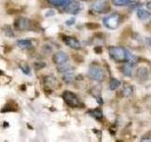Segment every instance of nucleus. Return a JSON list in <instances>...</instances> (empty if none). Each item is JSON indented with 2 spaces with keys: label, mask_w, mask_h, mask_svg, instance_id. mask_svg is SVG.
I'll list each match as a JSON object with an SVG mask.
<instances>
[{
  "label": "nucleus",
  "mask_w": 151,
  "mask_h": 142,
  "mask_svg": "<svg viewBox=\"0 0 151 142\" xmlns=\"http://www.w3.org/2000/svg\"><path fill=\"white\" fill-rule=\"evenodd\" d=\"M121 22V15L119 13H111L103 19V23L106 28L110 30H115L118 26L120 25Z\"/></svg>",
  "instance_id": "f257e3e1"
},
{
  "label": "nucleus",
  "mask_w": 151,
  "mask_h": 142,
  "mask_svg": "<svg viewBox=\"0 0 151 142\" xmlns=\"http://www.w3.org/2000/svg\"><path fill=\"white\" fill-rule=\"evenodd\" d=\"M89 76L90 78L96 80V82H103L105 79V73L104 70L97 64H92L89 67Z\"/></svg>",
  "instance_id": "f03ea898"
},
{
  "label": "nucleus",
  "mask_w": 151,
  "mask_h": 142,
  "mask_svg": "<svg viewBox=\"0 0 151 142\" xmlns=\"http://www.w3.org/2000/svg\"><path fill=\"white\" fill-rule=\"evenodd\" d=\"M63 99L65 103L70 107L77 108L80 105V101L78 98L76 96V94L71 91H64L63 93Z\"/></svg>",
  "instance_id": "7ed1b4c3"
},
{
  "label": "nucleus",
  "mask_w": 151,
  "mask_h": 142,
  "mask_svg": "<svg viewBox=\"0 0 151 142\" xmlns=\"http://www.w3.org/2000/svg\"><path fill=\"white\" fill-rule=\"evenodd\" d=\"M92 9L97 13H106L108 12H110L111 7L105 1H96L93 4Z\"/></svg>",
  "instance_id": "20e7f679"
},
{
  "label": "nucleus",
  "mask_w": 151,
  "mask_h": 142,
  "mask_svg": "<svg viewBox=\"0 0 151 142\" xmlns=\"http://www.w3.org/2000/svg\"><path fill=\"white\" fill-rule=\"evenodd\" d=\"M14 26L19 30H29L31 27V22L29 19L25 17H19L14 22Z\"/></svg>",
  "instance_id": "39448f33"
},
{
  "label": "nucleus",
  "mask_w": 151,
  "mask_h": 142,
  "mask_svg": "<svg viewBox=\"0 0 151 142\" xmlns=\"http://www.w3.org/2000/svg\"><path fill=\"white\" fill-rule=\"evenodd\" d=\"M82 9L81 4L78 1H70L64 7V12L71 14H77Z\"/></svg>",
  "instance_id": "423d86ee"
},
{
  "label": "nucleus",
  "mask_w": 151,
  "mask_h": 142,
  "mask_svg": "<svg viewBox=\"0 0 151 142\" xmlns=\"http://www.w3.org/2000/svg\"><path fill=\"white\" fill-rule=\"evenodd\" d=\"M68 59H69L68 58V55L66 54L65 52H63V51L57 52V53L53 56V62H54V64H58V65L67 63Z\"/></svg>",
  "instance_id": "0eeeda50"
},
{
  "label": "nucleus",
  "mask_w": 151,
  "mask_h": 142,
  "mask_svg": "<svg viewBox=\"0 0 151 142\" xmlns=\"http://www.w3.org/2000/svg\"><path fill=\"white\" fill-rule=\"evenodd\" d=\"M63 42L68 46H70L71 49H81L80 43L77 39H76V38H74V37L63 36Z\"/></svg>",
  "instance_id": "6e6552de"
},
{
  "label": "nucleus",
  "mask_w": 151,
  "mask_h": 142,
  "mask_svg": "<svg viewBox=\"0 0 151 142\" xmlns=\"http://www.w3.org/2000/svg\"><path fill=\"white\" fill-rule=\"evenodd\" d=\"M148 76H149V72L147 68H145V66H141V67H139L138 70H137V77L142 80H146L148 78Z\"/></svg>",
  "instance_id": "1a4fd4ad"
},
{
  "label": "nucleus",
  "mask_w": 151,
  "mask_h": 142,
  "mask_svg": "<svg viewBox=\"0 0 151 142\" xmlns=\"http://www.w3.org/2000/svg\"><path fill=\"white\" fill-rule=\"evenodd\" d=\"M46 1L55 7H65L71 0H46Z\"/></svg>",
  "instance_id": "9d476101"
},
{
  "label": "nucleus",
  "mask_w": 151,
  "mask_h": 142,
  "mask_svg": "<svg viewBox=\"0 0 151 142\" xmlns=\"http://www.w3.org/2000/svg\"><path fill=\"white\" fill-rule=\"evenodd\" d=\"M17 46L21 49H28L32 46V42L29 39H21L17 41Z\"/></svg>",
  "instance_id": "9b49d317"
},
{
  "label": "nucleus",
  "mask_w": 151,
  "mask_h": 142,
  "mask_svg": "<svg viewBox=\"0 0 151 142\" xmlns=\"http://www.w3.org/2000/svg\"><path fill=\"white\" fill-rule=\"evenodd\" d=\"M137 16L141 20H145V19H147L151 16V13L147 11H145V9H139L138 12H137Z\"/></svg>",
  "instance_id": "f8f14e48"
},
{
  "label": "nucleus",
  "mask_w": 151,
  "mask_h": 142,
  "mask_svg": "<svg viewBox=\"0 0 151 142\" xmlns=\"http://www.w3.org/2000/svg\"><path fill=\"white\" fill-rule=\"evenodd\" d=\"M89 115H91L93 117L96 118V120H101V118L103 117V113L102 111L100 110V109H93V111H89L88 112Z\"/></svg>",
  "instance_id": "ddd939ff"
},
{
  "label": "nucleus",
  "mask_w": 151,
  "mask_h": 142,
  "mask_svg": "<svg viewBox=\"0 0 151 142\" xmlns=\"http://www.w3.org/2000/svg\"><path fill=\"white\" fill-rule=\"evenodd\" d=\"M111 3L117 7H123V6H127L131 3L130 0H111Z\"/></svg>",
  "instance_id": "4468645a"
},
{
  "label": "nucleus",
  "mask_w": 151,
  "mask_h": 142,
  "mask_svg": "<svg viewBox=\"0 0 151 142\" xmlns=\"http://www.w3.org/2000/svg\"><path fill=\"white\" fill-rule=\"evenodd\" d=\"M63 80H64L65 83H72L73 80H75V75H74V73H72V72H70V71H68V72H66V73L63 75Z\"/></svg>",
  "instance_id": "2eb2a0df"
},
{
  "label": "nucleus",
  "mask_w": 151,
  "mask_h": 142,
  "mask_svg": "<svg viewBox=\"0 0 151 142\" xmlns=\"http://www.w3.org/2000/svg\"><path fill=\"white\" fill-rule=\"evenodd\" d=\"M122 96L125 97V98H129L130 97L132 93H133V88H132L131 86H126L124 89L122 90Z\"/></svg>",
  "instance_id": "dca6fc26"
},
{
  "label": "nucleus",
  "mask_w": 151,
  "mask_h": 142,
  "mask_svg": "<svg viewBox=\"0 0 151 142\" xmlns=\"http://www.w3.org/2000/svg\"><path fill=\"white\" fill-rule=\"evenodd\" d=\"M122 71L126 76L130 77V76L132 75V66L129 64H127L122 67Z\"/></svg>",
  "instance_id": "f3484780"
},
{
  "label": "nucleus",
  "mask_w": 151,
  "mask_h": 142,
  "mask_svg": "<svg viewBox=\"0 0 151 142\" xmlns=\"http://www.w3.org/2000/svg\"><path fill=\"white\" fill-rule=\"evenodd\" d=\"M120 85H121L120 80L113 78L111 80V82H110V89L111 90H116L118 87L120 86Z\"/></svg>",
  "instance_id": "a211bd4d"
},
{
  "label": "nucleus",
  "mask_w": 151,
  "mask_h": 142,
  "mask_svg": "<svg viewBox=\"0 0 151 142\" xmlns=\"http://www.w3.org/2000/svg\"><path fill=\"white\" fill-rule=\"evenodd\" d=\"M71 69V66L69 64H67V63H65V64H60L58 66V71L60 73H63V72H68V71H70Z\"/></svg>",
  "instance_id": "6ab92c4d"
},
{
  "label": "nucleus",
  "mask_w": 151,
  "mask_h": 142,
  "mask_svg": "<svg viewBox=\"0 0 151 142\" xmlns=\"http://www.w3.org/2000/svg\"><path fill=\"white\" fill-rule=\"evenodd\" d=\"M21 69H22V71L25 74H29L30 73V69H29V67H28L27 65H23V66H21Z\"/></svg>",
  "instance_id": "aec40b11"
},
{
  "label": "nucleus",
  "mask_w": 151,
  "mask_h": 142,
  "mask_svg": "<svg viewBox=\"0 0 151 142\" xmlns=\"http://www.w3.org/2000/svg\"><path fill=\"white\" fill-rule=\"evenodd\" d=\"M45 65V64H44V63H35V64H34V66H35V68L36 69H40V68H42V67H44V66Z\"/></svg>",
  "instance_id": "412c9836"
},
{
  "label": "nucleus",
  "mask_w": 151,
  "mask_h": 142,
  "mask_svg": "<svg viewBox=\"0 0 151 142\" xmlns=\"http://www.w3.org/2000/svg\"><path fill=\"white\" fill-rule=\"evenodd\" d=\"M75 23V18H71L69 19V20L66 21V25H68V26H71V25H73V24Z\"/></svg>",
  "instance_id": "4be33fe9"
},
{
  "label": "nucleus",
  "mask_w": 151,
  "mask_h": 142,
  "mask_svg": "<svg viewBox=\"0 0 151 142\" xmlns=\"http://www.w3.org/2000/svg\"><path fill=\"white\" fill-rule=\"evenodd\" d=\"M54 14H55V12H54L50 11L49 12H46L45 15H46V16H50V15H54Z\"/></svg>",
  "instance_id": "5701e85b"
},
{
  "label": "nucleus",
  "mask_w": 151,
  "mask_h": 142,
  "mask_svg": "<svg viewBox=\"0 0 151 142\" xmlns=\"http://www.w3.org/2000/svg\"><path fill=\"white\" fill-rule=\"evenodd\" d=\"M146 8H147L148 9H150V11H151V1H149L147 4H146Z\"/></svg>",
  "instance_id": "b1692460"
},
{
  "label": "nucleus",
  "mask_w": 151,
  "mask_h": 142,
  "mask_svg": "<svg viewBox=\"0 0 151 142\" xmlns=\"http://www.w3.org/2000/svg\"><path fill=\"white\" fill-rule=\"evenodd\" d=\"M80 1H92V0H80Z\"/></svg>",
  "instance_id": "393cba45"
},
{
  "label": "nucleus",
  "mask_w": 151,
  "mask_h": 142,
  "mask_svg": "<svg viewBox=\"0 0 151 142\" xmlns=\"http://www.w3.org/2000/svg\"><path fill=\"white\" fill-rule=\"evenodd\" d=\"M150 23H151V20H150Z\"/></svg>",
  "instance_id": "a878e982"
}]
</instances>
